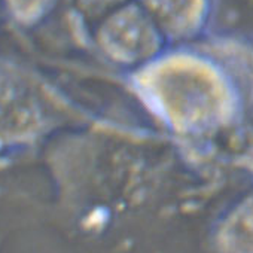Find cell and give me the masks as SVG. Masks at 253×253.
<instances>
[{
  "mask_svg": "<svg viewBox=\"0 0 253 253\" xmlns=\"http://www.w3.org/2000/svg\"><path fill=\"white\" fill-rule=\"evenodd\" d=\"M146 101L180 131H203L231 112L226 81L209 63L192 57L164 60L137 79Z\"/></svg>",
  "mask_w": 253,
  "mask_h": 253,
  "instance_id": "1",
  "label": "cell"
},
{
  "mask_svg": "<svg viewBox=\"0 0 253 253\" xmlns=\"http://www.w3.org/2000/svg\"><path fill=\"white\" fill-rule=\"evenodd\" d=\"M103 43L110 57L133 63L155 51L157 38L145 17L137 11L128 9L113 17L106 24Z\"/></svg>",
  "mask_w": 253,
  "mask_h": 253,
  "instance_id": "2",
  "label": "cell"
},
{
  "mask_svg": "<svg viewBox=\"0 0 253 253\" xmlns=\"http://www.w3.org/2000/svg\"><path fill=\"white\" fill-rule=\"evenodd\" d=\"M38 119V109L27 91L0 76V148L32 134Z\"/></svg>",
  "mask_w": 253,
  "mask_h": 253,
  "instance_id": "3",
  "label": "cell"
},
{
  "mask_svg": "<svg viewBox=\"0 0 253 253\" xmlns=\"http://www.w3.org/2000/svg\"><path fill=\"white\" fill-rule=\"evenodd\" d=\"M214 253H253V192L234 204L213 234Z\"/></svg>",
  "mask_w": 253,
  "mask_h": 253,
  "instance_id": "4",
  "label": "cell"
},
{
  "mask_svg": "<svg viewBox=\"0 0 253 253\" xmlns=\"http://www.w3.org/2000/svg\"><path fill=\"white\" fill-rule=\"evenodd\" d=\"M146 3L160 23L176 35L192 30L204 9V0H146Z\"/></svg>",
  "mask_w": 253,
  "mask_h": 253,
  "instance_id": "5",
  "label": "cell"
},
{
  "mask_svg": "<svg viewBox=\"0 0 253 253\" xmlns=\"http://www.w3.org/2000/svg\"><path fill=\"white\" fill-rule=\"evenodd\" d=\"M46 0H9L15 14L21 18H33L43 8Z\"/></svg>",
  "mask_w": 253,
  "mask_h": 253,
  "instance_id": "6",
  "label": "cell"
}]
</instances>
